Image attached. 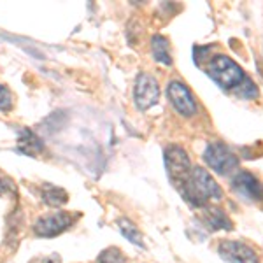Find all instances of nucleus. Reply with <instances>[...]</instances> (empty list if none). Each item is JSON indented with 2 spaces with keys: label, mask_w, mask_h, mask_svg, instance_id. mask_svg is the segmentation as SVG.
<instances>
[{
  "label": "nucleus",
  "mask_w": 263,
  "mask_h": 263,
  "mask_svg": "<svg viewBox=\"0 0 263 263\" xmlns=\"http://www.w3.org/2000/svg\"><path fill=\"white\" fill-rule=\"evenodd\" d=\"M179 190L182 198L195 207H205L211 200H219L223 197L221 188L214 181V177L202 167L192 168Z\"/></svg>",
  "instance_id": "f257e3e1"
},
{
  "label": "nucleus",
  "mask_w": 263,
  "mask_h": 263,
  "mask_svg": "<svg viewBox=\"0 0 263 263\" xmlns=\"http://www.w3.org/2000/svg\"><path fill=\"white\" fill-rule=\"evenodd\" d=\"M207 74L214 79L223 90H239L240 84L246 79L244 70L232 60L230 57H224V54H216L213 60L207 65Z\"/></svg>",
  "instance_id": "f03ea898"
},
{
  "label": "nucleus",
  "mask_w": 263,
  "mask_h": 263,
  "mask_svg": "<svg viewBox=\"0 0 263 263\" xmlns=\"http://www.w3.org/2000/svg\"><path fill=\"white\" fill-rule=\"evenodd\" d=\"M203 160L211 168L218 174H230L239 167V158L235 156L230 147L224 146L223 142H211L207 144L203 151Z\"/></svg>",
  "instance_id": "7ed1b4c3"
},
{
  "label": "nucleus",
  "mask_w": 263,
  "mask_h": 263,
  "mask_svg": "<svg viewBox=\"0 0 263 263\" xmlns=\"http://www.w3.org/2000/svg\"><path fill=\"white\" fill-rule=\"evenodd\" d=\"M165 167H167V174L171 177V181L177 188H181L186 177L190 176V171H192L188 155L179 146L167 147V151H165Z\"/></svg>",
  "instance_id": "20e7f679"
},
{
  "label": "nucleus",
  "mask_w": 263,
  "mask_h": 263,
  "mask_svg": "<svg viewBox=\"0 0 263 263\" xmlns=\"http://www.w3.org/2000/svg\"><path fill=\"white\" fill-rule=\"evenodd\" d=\"M134 99L137 109H141V111H146V109L153 107L158 102L160 88L153 76L149 74L137 76V81H135V88H134Z\"/></svg>",
  "instance_id": "39448f33"
},
{
  "label": "nucleus",
  "mask_w": 263,
  "mask_h": 263,
  "mask_svg": "<svg viewBox=\"0 0 263 263\" xmlns=\"http://www.w3.org/2000/svg\"><path fill=\"white\" fill-rule=\"evenodd\" d=\"M167 97L171 100V104L174 105V109L179 114H182V116L190 118L197 112V102H195L192 91H190V88L184 83L179 81L168 83Z\"/></svg>",
  "instance_id": "423d86ee"
},
{
  "label": "nucleus",
  "mask_w": 263,
  "mask_h": 263,
  "mask_svg": "<svg viewBox=\"0 0 263 263\" xmlns=\"http://www.w3.org/2000/svg\"><path fill=\"white\" fill-rule=\"evenodd\" d=\"M218 253L228 263H260L258 253L251 246L239 242V240H223L218 246Z\"/></svg>",
  "instance_id": "0eeeda50"
},
{
  "label": "nucleus",
  "mask_w": 263,
  "mask_h": 263,
  "mask_svg": "<svg viewBox=\"0 0 263 263\" xmlns=\"http://www.w3.org/2000/svg\"><path fill=\"white\" fill-rule=\"evenodd\" d=\"M74 223V218L69 213H54L49 216H42L33 224V232L39 237H57L65 232Z\"/></svg>",
  "instance_id": "6e6552de"
},
{
  "label": "nucleus",
  "mask_w": 263,
  "mask_h": 263,
  "mask_svg": "<svg viewBox=\"0 0 263 263\" xmlns=\"http://www.w3.org/2000/svg\"><path fill=\"white\" fill-rule=\"evenodd\" d=\"M233 192L240 197H244L246 200L254 202V203H263V184L253 174L249 172H239L232 181Z\"/></svg>",
  "instance_id": "1a4fd4ad"
},
{
  "label": "nucleus",
  "mask_w": 263,
  "mask_h": 263,
  "mask_svg": "<svg viewBox=\"0 0 263 263\" xmlns=\"http://www.w3.org/2000/svg\"><path fill=\"white\" fill-rule=\"evenodd\" d=\"M202 219L213 230H232L233 228L230 218L218 207H205L202 213Z\"/></svg>",
  "instance_id": "9d476101"
},
{
  "label": "nucleus",
  "mask_w": 263,
  "mask_h": 263,
  "mask_svg": "<svg viewBox=\"0 0 263 263\" xmlns=\"http://www.w3.org/2000/svg\"><path fill=\"white\" fill-rule=\"evenodd\" d=\"M151 51L156 62L163 65H172V54H171V42L163 35H155L151 39Z\"/></svg>",
  "instance_id": "9b49d317"
},
{
  "label": "nucleus",
  "mask_w": 263,
  "mask_h": 263,
  "mask_svg": "<svg viewBox=\"0 0 263 263\" xmlns=\"http://www.w3.org/2000/svg\"><path fill=\"white\" fill-rule=\"evenodd\" d=\"M18 147H20V151L35 156V155H39L42 149H44V144L41 142V139L37 137L33 132L21 130L20 139H18Z\"/></svg>",
  "instance_id": "f8f14e48"
},
{
  "label": "nucleus",
  "mask_w": 263,
  "mask_h": 263,
  "mask_svg": "<svg viewBox=\"0 0 263 263\" xmlns=\"http://www.w3.org/2000/svg\"><path fill=\"white\" fill-rule=\"evenodd\" d=\"M42 198H44V202L51 207H60L69 200V195H67L65 190L57 188V186H44V190H42Z\"/></svg>",
  "instance_id": "ddd939ff"
},
{
  "label": "nucleus",
  "mask_w": 263,
  "mask_h": 263,
  "mask_svg": "<svg viewBox=\"0 0 263 263\" xmlns=\"http://www.w3.org/2000/svg\"><path fill=\"white\" fill-rule=\"evenodd\" d=\"M118 227H120L121 233L130 240L132 244L142 246V233L139 232V228L135 227V224L130 221V219H125V218L120 219V221H118Z\"/></svg>",
  "instance_id": "4468645a"
},
{
  "label": "nucleus",
  "mask_w": 263,
  "mask_h": 263,
  "mask_svg": "<svg viewBox=\"0 0 263 263\" xmlns=\"http://www.w3.org/2000/svg\"><path fill=\"white\" fill-rule=\"evenodd\" d=\"M99 263H126L125 256H123L121 249L118 248H107L100 253Z\"/></svg>",
  "instance_id": "2eb2a0df"
},
{
  "label": "nucleus",
  "mask_w": 263,
  "mask_h": 263,
  "mask_svg": "<svg viewBox=\"0 0 263 263\" xmlns=\"http://www.w3.org/2000/svg\"><path fill=\"white\" fill-rule=\"evenodd\" d=\"M12 109V95L4 84H0V111H11Z\"/></svg>",
  "instance_id": "dca6fc26"
},
{
  "label": "nucleus",
  "mask_w": 263,
  "mask_h": 263,
  "mask_svg": "<svg viewBox=\"0 0 263 263\" xmlns=\"http://www.w3.org/2000/svg\"><path fill=\"white\" fill-rule=\"evenodd\" d=\"M7 192H12V182L9 179L0 177V195H6Z\"/></svg>",
  "instance_id": "f3484780"
},
{
  "label": "nucleus",
  "mask_w": 263,
  "mask_h": 263,
  "mask_svg": "<svg viewBox=\"0 0 263 263\" xmlns=\"http://www.w3.org/2000/svg\"><path fill=\"white\" fill-rule=\"evenodd\" d=\"M32 263H60V258L58 256H42V258H35Z\"/></svg>",
  "instance_id": "a211bd4d"
}]
</instances>
